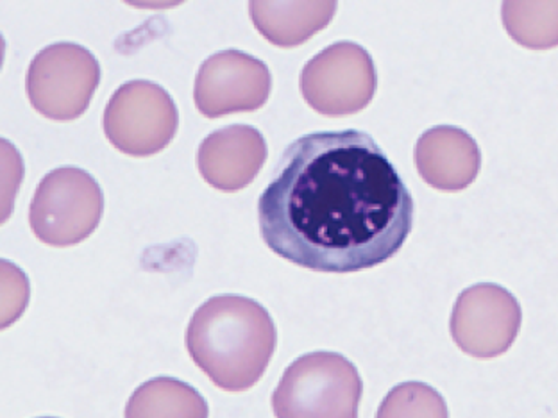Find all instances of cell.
Segmentation results:
<instances>
[{
    "label": "cell",
    "mask_w": 558,
    "mask_h": 418,
    "mask_svg": "<svg viewBox=\"0 0 558 418\" xmlns=\"http://www.w3.org/2000/svg\"><path fill=\"white\" fill-rule=\"evenodd\" d=\"M258 222L279 258L353 274L398 255L414 224V199L367 133H312L281 156L259 195Z\"/></svg>",
    "instance_id": "6da1fadb"
},
{
    "label": "cell",
    "mask_w": 558,
    "mask_h": 418,
    "mask_svg": "<svg viewBox=\"0 0 558 418\" xmlns=\"http://www.w3.org/2000/svg\"><path fill=\"white\" fill-rule=\"evenodd\" d=\"M190 358L220 390L253 389L269 367L278 331L269 311L242 295H217L197 308L185 336Z\"/></svg>",
    "instance_id": "7a4b0ae2"
},
{
    "label": "cell",
    "mask_w": 558,
    "mask_h": 418,
    "mask_svg": "<svg viewBox=\"0 0 558 418\" xmlns=\"http://www.w3.org/2000/svg\"><path fill=\"white\" fill-rule=\"evenodd\" d=\"M364 383L342 354L310 353L284 370L272 394L276 418H359Z\"/></svg>",
    "instance_id": "3957f363"
},
{
    "label": "cell",
    "mask_w": 558,
    "mask_h": 418,
    "mask_svg": "<svg viewBox=\"0 0 558 418\" xmlns=\"http://www.w3.org/2000/svg\"><path fill=\"white\" fill-rule=\"evenodd\" d=\"M105 211L99 183L86 170L63 167L40 181L29 208L36 238L50 247H72L85 242Z\"/></svg>",
    "instance_id": "277c9868"
},
{
    "label": "cell",
    "mask_w": 558,
    "mask_h": 418,
    "mask_svg": "<svg viewBox=\"0 0 558 418\" xmlns=\"http://www.w3.org/2000/svg\"><path fill=\"white\" fill-rule=\"evenodd\" d=\"M99 83V61L90 50L75 44H54L31 61L25 91L40 115L70 122L88 110Z\"/></svg>",
    "instance_id": "5b68a950"
},
{
    "label": "cell",
    "mask_w": 558,
    "mask_h": 418,
    "mask_svg": "<svg viewBox=\"0 0 558 418\" xmlns=\"http://www.w3.org/2000/svg\"><path fill=\"white\" fill-rule=\"evenodd\" d=\"M106 138L135 158L158 155L180 127L178 106L169 91L150 81H130L111 95L102 119Z\"/></svg>",
    "instance_id": "8992f818"
},
{
    "label": "cell",
    "mask_w": 558,
    "mask_h": 418,
    "mask_svg": "<svg viewBox=\"0 0 558 418\" xmlns=\"http://www.w3.org/2000/svg\"><path fill=\"white\" fill-rule=\"evenodd\" d=\"M300 88L310 108L320 115H354L371 104L378 75L364 47L339 41L304 65Z\"/></svg>",
    "instance_id": "52a82bcc"
},
{
    "label": "cell",
    "mask_w": 558,
    "mask_h": 418,
    "mask_svg": "<svg viewBox=\"0 0 558 418\" xmlns=\"http://www.w3.org/2000/svg\"><path fill=\"white\" fill-rule=\"evenodd\" d=\"M523 311L509 290L493 283L464 290L451 314V336L460 351L480 359L498 358L512 347Z\"/></svg>",
    "instance_id": "ba28073f"
},
{
    "label": "cell",
    "mask_w": 558,
    "mask_h": 418,
    "mask_svg": "<svg viewBox=\"0 0 558 418\" xmlns=\"http://www.w3.org/2000/svg\"><path fill=\"white\" fill-rule=\"evenodd\" d=\"M270 88L272 77L264 61L242 50H222L201 65L194 100L206 119H220L264 108Z\"/></svg>",
    "instance_id": "9c48e42d"
},
{
    "label": "cell",
    "mask_w": 558,
    "mask_h": 418,
    "mask_svg": "<svg viewBox=\"0 0 558 418\" xmlns=\"http://www.w3.org/2000/svg\"><path fill=\"white\" fill-rule=\"evenodd\" d=\"M267 161V144L251 125H230L203 139L197 167L203 180L220 192H239L255 181Z\"/></svg>",
    "instance_id": "30bf717a"
},
{
    "label": "cell",
    "mask_w": 558,
    "mask_h": 418,
    "mask_svg": "<svg viewBox=\"0 0 558 418\" xmlns=\"http://www.w3.org/2000/svg\"><path fill=\"white\" fill-rule=\"evenodd\" d=\"M415 167L426 185L440 192H462L482 169V152L473 136L453 125H439L417 139Z\"/></svg>",
    "instance_id": "8fae6325"
},
{
    "label": "cell",
    "mask_w": 558,
    "mask_h": 418,
    "mask_svg": "<svg viewBox=\"0 0 558 418\" xmlns=\"http://www.w3.org/2000/svg\"><path fill=\"white\" fill-rule=\"evenodd\" d=\"M337 2H251L250 13L265 40L281 49H292L325 29L337 13Z\"/></svg>",
    "instance_id": "7c38bea8"
},
{
    "label": "cell",
    "mask_w": 558,
    "mask_h": 418,
    "mask_svg": "<svg viewBox=\"0 0 558 418\" xmlns=\"http://www.w3.org/2000/svg\"><path fill=\"white\" fill-rule=\"evenodd\" d=\"M203 395L174 378H155L140 384L125 406V418H208Z\"/></svg>",
    "instance_id": "4fadbf2b"
},
{
    "label": "cell",
    "mask_w": 558,
    "mask_h": 418,
    "mask_svg": "<svg viewBox=\"0 0 558 418\" xmlns=\"http://www.w3.org/2000/svg\"><path fill=\"white\" fill-rule=\"evenodd\" d=\"M504 25L510 38L526 49L558 47V2H504Z\"/></svg>",
    "instance_id": "5bb4252c"
},
{
    "label": "cell",
    "mask_w": 558,
    "mask_h": 418,
    "mask_svg": "<svg viewBox=\"0 0 558 418\" xmlns=\"http://www.w3.org/2000/svg\"><path fill=\"white\" fill-rule=\"evenodd\" d=\"M376 418H449L442 395L429 384H398L379 404Z\"/></svg>",
    "instance_id": "9a60e30c"
}]
</instances>
